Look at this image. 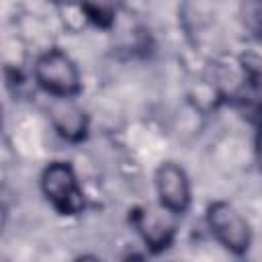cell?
<instances>
[{"mask_svg":"<svg viewBox=\"0 0 262 262\" xmlns=\"http://www.w3.org/2000/svg\"><path fill=\"white\" fill-rule=\"evenodd\" d=\"M207 225L217 242L233 254H244L250 248V225L244 215L229 203L217 201L207 209Z\"/></svg>","mask_w":262,"mask_h":262,"instance_id":"obj_3","label":"cell"},{"mask_svg":"<svg viewBox=\"0 0 262 262\" xmlns=\"http://www.w3.org/2000/svg\"><path fill=\"white\" fill-rule=\"evenodd\" d=\"M239 18L244 29L262 41V0H239Z\"/></svg>","mask_w":262,"mask_h":262,"instance_id":"obj_8","label":"cell"},{"mask_svg":"<svg viewBox=\"0 0 262 262\" xmlns=\"http://www.w3.org/2000/svg\"><path fill=\"white\" fill-rule=\"evenodd\" d=\"M49 117L57 133L70 141H78L86 135L88 119L86 113L74 102V96H53Z\"/></svg>","mask_w":262,"mask_h":262,"instance_id":"obj_6","label":"cell"},{"mask_svg":"<svg viewBox=\"0 0 262 262\" xmlns=\"http://www.w3.org/2000/svg\"><path fill=\"white\" fill-rule=\"evenodd\" d=\"M37 84L51 96H76L82 88L74 59L61 49H47L33 66Z\"/></svg>","mask_w":262,"mask_h":262,"instance_id":"obj_1","label":"cell"},{"mask_svg":"<svg viewBox=\"0 0 262 262\" xmlns=\"http://www.w3.org/2000/svg\"><path fill=\"white\" fill-rule=\"evenodd\" d=\"M256 160H258V168L262 170V127H258V137H256Z\"/></svg>","mask_w":262,"mask_h":262,"instance_id":"obj_9","label":"cell"},{"mask_svg":"<svg viewBox=\"0 0 262 262\" xmlns=\"http://www.w3.org/2000/svg\"><path fill=\"white\" fill-rule=\"evenodd\" d=\"M235 100H237L242 113L252 123L262 127V70L248 68V72L235 92Z\"/></svg>","mask_w":262,"mask_h":262,"instance_id":"obj_7","label":"cell"},{"mask_svg":"<svg viewBox=\"0 0 262 262\" xmlns=\"http://www.w3.org/2000/svg\"><path fill=\"white\" fill-rule=\"evenodd\" d=\"M41 190L61 215H78L84 209V192L68 162H51L41 174Z\"/></svg>","mask_w":262,"mask_h":262,"instance_id":"obj_2","label":"cell"},{"mask_svg":"<svg viewBox=\"0 0 262 262\" xmlns=\"http://www.w3.org/2000/svg\"><path fill=\"white\" fill-rule=\"evenodd\" d=\"M156 192L160 205L174 211L176 215L184 213L190 207V180L182 166L174 162H164L156 170Z\"/></svg>","mask_w":262,"mask_h":262,"instance_id":"obj_4","label":"cell"},{"mask_svg":"<svg viewBox=\"0 0 262 262\" xmlns=\"http://www.w3.org/2000/svg\"><path fill=\"white\" fill-rule=\"evenodd\" d=\"M176 213L160 205V209H141L135 213V225L137 231L141 233L143 242L151 250H164L170 246L176 223H174Z\"/></svg>","mask_w":262,"mask_h":262,"instance_id":"obj_5","label":"cell"}]
</instances>
